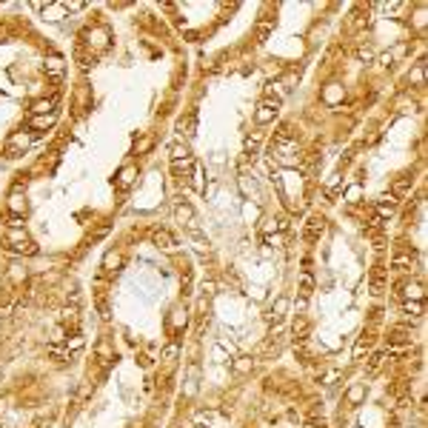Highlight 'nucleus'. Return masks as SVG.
<instances>
[{
	"label": "nucleus",
	"instance_id": "nucleus-1",
	"mask_svg": "<svg viewBox=\"0 0 428 428\" xmlns=\"http://www.w3.org/2000/svg\"><path fill=\"white\" fill-rule=\"evenodd\" d=\"M269 154H271V160H280V163H286V166H294V163L300 160V146L291 137L277 134V137L271 140Z\"/></svg>",
	"mask_w": 428,
	"mask_h": 428
},
{
	"label": "nucleus",
	"instance_id": "nucleus-2",
	"mask_svg": "<svg viewBox=\"0 0 428 428\" xmlns=\"http://www.w3.org/2000/svg\"><path fill=\"white\" fill-rule=\"evenodd\" d=\"M280 114V97H266L260 106H257V112H254V120L266 126V123H274Z\"/></svg>",
	"mask_w": 428,
	"mask_h": 428
},
{
	"label": "nucleus",
	"instance_id": "nucleus-3",
	"mask_svg": "<svg viewBox=\"0 0 428 428\" xmlns=\"http://www.w3.org/2000/svg\"><path fill=\"white\" fill-rule=\"evenodd\" d=\"M325 231V217L323 214H311L306 223V228H303V237H306L308 243H314V240H320V234Z\"/></svg>",
	"mask_w": 428,
	"mask_h": 428
},
{
	"label": "nucleus",
	"instance_id": "nucleus-4",
	"mask_svg": "<svg viewBox=\"0 0 428 428\" xmlns=\"http://www.w3.org/2000/svg\"><path fill=\"white\" fill-rule=\"evenodd\" d=\"M134 180H137V166H134V163H126V166L117 172V177H114V189H117V192H126Z\"/></svg>",
	"mask_w": 428,
	"mask_h": 428
},
{
	"label": "nucleus",
	"instance_id": "nucleus-5",
	"mask_svg": "<svg viewBox=\"0 0 428 428\" xmlns=\"http://www.w3.org/2000/svg\"><path fill=\"white\" fill-rule=\"evenodd\" d=\"M411 186H414V177H411V175H400L397 180H394V186H391V197H394V200L408 197V194H411Z\"/></svg>",
	"mask_w": 428,
	"mask_h": 428
},
{
	"label": "nucleus",
	"instance_id": "nucleus-6",
	"mask_svg": "<svg viewBox=\"0 0 428 428\" xmlns=\"http://www.w3.org/2000/svg\"><path fill=\"white\" fill-rule=\"evenodd\" d=\"M374 211H377V220H388V217H394V211H397V200H394L391 194L388 197H380L377 200V206H374Z\"/></svg>",
	"mask_w": 428,
	"mask_h": 428
},
{
	"label": "nucleus",
	"instance_id": "nucleus-7",
	"mask_svg": "<svg viewBox=\"0 0 428 428\" xmlns=\"http://www.w3.org/2000/svg\"><path fill=\"white\" fill-rule=\"evenodd\" d=\"M411 266H414V251H411V248H397L394 257H391V269L405 271V269H411Z\"/></svg>",
	"mask_w": 428,
	"mask_h": 428
},
{
	"label": "nucleus",
	"instance_id": "nucleus-8",
	"mask_svg": "<svg viewBox=\"0 0 428 428\" xmlns=\"http://www.w3.org/2000/svg\"><path fill=\"white\" fill-rule=\"evenodd\" d=\"M194 163L192 157H186V160H172V175L177 177V180H189L192 177V172H194Z\"/></svg>",
	"mask_w": 428,
	"mask_h": 428
},
{
	"label": "nucleus",
	"instance_id": "nucleus-9",
	"mask_svg": "<svg viewBox=\"0 0 428 428\" xmlns=\"http://www.w3.org/2000/svg\"><path fill=\"white\" fill-rule=\"evenodd\" d=\"M43 71H46V77H49V80L60 83V80H63V71H66V63H63L60 57H49V60H46V66H43Z\"/></svg>",
	"mask_w": 428,
	"mask_h": 428
},
{
	"label": "nucleus",
	"instance_id": "nucleus-10",
	"mask_svg": "<svg viewBox=\"0 0 428 428\" xmlns=\"http://www.w3.org/2000/svg\"><path fill=\"white\" fill-rule=\"evenodd\" d=\"M151 243L157 245V248H163V251H172L177 245V240L172 237V231H166V228H157L154 234H151Z\"/></svg>",
	"mask_w": 428,
	"mask_h": 428
},
{
	"label": "nucleus",
	"instance_id": "nucleus-11",
	"mask_svg": "<svg viewBox=\"0 0 428 428\" xmlns=\"http://www.w3.org/2000/svg\"><path fill=\"white\" fill-rule=\"evenodd\" d=\"M371 349H374V331H366L354 346V360H363V354H368Z\"/></svg>",
	"mask_w": 428,
	"mask_h": 428
},
{
	"label": "nucleus",
	"instance_id": "nucleus-12",
	"mask_svg": "<svg viewBox=\"0 0 428 428\" xmlns=\"http://www.w3.org/2000/svg\"><path fill=\"white\" fill-rule=\"evenodd\" d=\"M54 106H57V97H43V100H35L32 103V117H40V114H52Z\"/></svg>",
	"mask_w": 428,
	"mask_h": 428
},
{
	"label": "nucleus",
	"instance_id": "nucleus-13",
	"mask_svg": "<svg viewBox=\"0 0 428 428\" xmlns=\"http://www.w3.org/2000/svg\"><path fill=\"white\" fill-rule=\"evenodd\" d=\"M383 286H385V266L377 263L374 271H371V294H383Z\"/></svg>",
	"mask_w": 428,
	"mask_h": 428
},
{
	"label": "nucleus",
	"instance_id": "nucleus-14",
	"mask_svg": "<svg viewBox=\"0 0 428 428\" xmlns=\"http://www.w3.org/2000/svg\"><path fill=\"white\" fill-rule=\"evenodd\" d=\"M260 134H251V137L245 140V149H243V154H245V160L248 163H254L257 160V154H260Z\"/></svg>",
	"mask_w": 428,
	"mask_h": 428
},
{
	"label": "nucleus",
	"instance_id": "nucleus-15",
	"mask_svg": "<svg viewBox=\"0 0 428 428\" xmlns=\"http://www.w3.org/2000/svg\"><path fill=\"white\" fill-rule=\"evenodd\" d=\"M26 146H29V134H15V137L9 140L6 151H9V157H18V151H23Z\"/></svg>",
	"mask_w": 428,
	"mask_h": 428
},
{
	"label": "nucleus",
	"instance_id": "nucleus-16",
	"mask_svg": "<svg viewBox=\"0 0 428 428\" xmlns=\"http://www.w3.org/2000/svg\"><path fill=\"white\" fill-rule=\"evenodd\" d=\"M175 217H177V223H183V226L189 228V226L194 223V211H192V206H186V203H180V206L175 209Z\"/></svg>",
	"mask_w": 428,
	"mask_h": 428
},
{
	"label": "nucleus",
	"instance_id": "nucleus-17",
	"mask_svg": "<svg viewBox=\"0 0 428 428\" xmlns=\"http://www.w3.org/2000/svg\"><path fill=\"white\" fill-rule=\"evenodd\" d=\"M54 117H57V112H52V114H40V117H32V129H35V131L52 129V126H54Z\"/></svg>",
	"mask_w": 428,
	"mask_h": 428
},
{
	"label": "nucleus",
	"instance_id": "nucleus-18",
	"mask_svg": "<svg viewBox=\"0 0 428 428\" xmlns=\"http://www.w3.org/2000/svg\"><path fill=\"white\" fill-rule=\"evenodd\" d=\"M300 297L308 300L311 297V291H314V277H311V271H303V277H300Z\"/></svg>",
	"mask_w": 428,
	"mask_h": 428
},
{
	"label": "nucleus",
	"instance_id": "nucleus-19",
	"mask_svg": "<svg viewBox=\"0 0 428 428\" xmlns=\"http://www.w3.org/2000/svg\"><path fill=\"white\" fill-rule=\"evenodd\" d=\"M9 211L12 214H23L26 211V197H20V192H12V197H9Z\"/></svg>",
	"mask_w": 428,
	"mask_h": 428
},
{
	"label": "nucleus",
	"instance_id": "nucleus-20",
	"mask_svg": "<svg viewBox=\"0 0 428 428\" xmlns=\"http://www.w3.org/2000/svg\"><path fill=\"white\" fill-rule=\"evenodd\" d=\"M385 360H388V354H385V351H377V354H371V360H368V368H366V374H368V377L377 374V371H380V366H383Z\"/></svg>",
	"mask_w": 428,
	"mask_h": 428
},
{
	"label": "nucleus",
	"instance_id": "nucleus-21",
	"mask_svg": "<svg viewBox=\"0 0 428 428\" xmlns=\"http://www.w3.org/2000/svg\"><path fill=\"white\" fill-rule=\"evenodd\" d=\"M400 289L408 300H422V283H402Z\"/></svg>",
	"mask_w": 428,
	"mask_h": 428
},
{
	"label": "nucleus",
	"instance_id": "nucleus-22",
	"mask_svg": "<svg viewBox=\"0 0 428 428\" xmlns=\"http://www.w3.org/2000/svg\"><path fill=\"white\" fill-rule=\"evenodd\" d=\"M363 397H366V383H354V385L349 388V394H346V400H349L351 405H357Z\"/></svg>",
	"mask_w": 428,
	"mask_h": 428
},
{
	"label": "nucleus",
	"instance_id": "nucleus-23",
	"mask_svg": "<svg viewBox=\"0 0 428 428\" xmlns=\"http://www.w3.org/2000/svg\"><path fill=\"white\" fill-rule=\"evenodd\" d=\"M6 240H9V245H20V243H29V237L23 228H9V234H6Z\"/></svg>",
	"mask_w": 428,
	"mask_h": 428
},
{
	"label": "nucleus",
	"instance_id": "nucleus-24",
	"mask_svg": "<svg viewBox=\"0 0 428 428\" xmlns=\"http://www.w3.org/2000/svg\"><path fill=\"white\" fill-rule=\"evenodd\" d=\"M177 354H180V349H177L175 343H168L166 349H163V354H160V360H163L166 366H172V363H175V360H177Z\"/></svg>",
	"mask_w": 428,
	"mask_h": 428
},
{
	"label": "nucleus",
	"instance_id": "nucleus-25",
	"mask_svg": "<svg viewBox=\"0 0 428 428\" xmlns=\"http://www.w3.org/2000/svg\"><path fill=\"white\" fill-rule=\"evenodd\" d=\"M354 57H357L360 63H371V60H374V49H371V46H357Z\"/></svg>",
	"mask_w": 428,
	"mask_h": 428
},
{
	"label": "nucleus",
	"instance_id": "nucleus-26",
	"mask_svg": "<svg viewBox=\"0 0 428 428\" xmlns=\"http://www.w3.org/2000/svg\"><path fill=\"white\" fill-rule=\"evenodd\" d=\"M95 300H97V308H100V314L109 317V297H106V291H103V289H97V291H95Z\"/></svg>",
	"mask_w": 428,
	"mask_h": 428
},
{
	"label": "nucleus",
	"instance_id": "nucleus-27",
	"mask_svg": "<svg viewBox=\"0 0 428 428\" xmlns=\"http://www.w3.org/2000/svg\"><path fill=\"white\" fill-rule=\"evenodd\" d=\"M402 314H411V317H419L422 314V300H414V303H405V306H402Z\"/></svg>",
	"mask_w": 428,
	"mask_h": 428
},
{
	"label": "nucleus",
	"instance_id": "nucleus-28",
	"mask_svg": "<svg viewBox=\"0 0 428 428\" xmlns=\"http://www.w3.org/2000/svg\"><path fill=\"white\" fill-rule=\"evenodd\" d=\"M186 157H192V154H189V149H186L183 143H180V140L172 143V160H186Z\"/></svg>",
	"mask_w": 428,
	"mask_h": 428
},
{
	"label": "nucleus",
	"instance_id": "nucleus-29",
	"mask_svg": "<svg viewBox=\"0 0 428 428\" xmlns=\"http://www.w3.org/2000/svg\"><path fill=\"white\" fill-rule=\"evenodd\" d=\"M151 146H154V140H151L149 134H146V137H140L137 143H134V154H146V151H149Z\"/></svg>",
	"mask_w": 428,
	"mask_h": 428
},
{
	"label": "nucleus",
	"instance_id": "nucleus-30",
	"mask_svg": "<svg viewBox=\"0 0 428 428\" xmlns=\"http://www.w3.org/2000/svg\"><path fill=\"white\" fill-rule=\"evenodd\" d=\"M9 280H12V283H23V280H26V269H20V266H9Z\"/></svg>",
	"mask_w": 428,
	"mask_h": 428
},
{
	"label": "nucleus",
	"instance_id": "nucleus-31",
	"mask_svg": "<svg viewBox=\"0 0 428 428\" xmlns=\"http://www.w3.org/2000/svg\"><path fill=\"white\" fill-rule=\"evenodd\" d=\"M286 308H289V300L280 297V300H277V306L271 308V317H274V320H283V311H286Z\"/></svg>",
	"mask_w": 428,
	"mask_h": 428
},
{
	"label": "nucleus",
	"instance_id": "nucleus-32",
	"mask_svg": "<svg viewBox=\"0 0 428 428\" xmlns=\"http://www.w3.org/2000/svg\"><path fill=\"white\" fill-rule=\"evenodd\" d=\"M74 320H77V306H66V308H63V311H60V323H74Z\"/></svg>",
	"mask_w": 428,
	"mask_h": 428
},
{
	"label": "nucleus",
	"instance_id": "nucleus-33",
	"mask_svg": "<svg viewBox=\"0 0 428 428\" xmlns=\"http://www.w3.org/2000/svg\"><path fill=\"white\" fill-rule=\"evenodd\" d=\"M234 371H237V374H245V371H251V357H237Z\"/></svg>",
	"mask_w": 428,
	"mask_h": 428
},
{
	"label": "nucleus",
	"instance_id": "nucleus-34",
	"mask_svg": "<svg viewBox=\"0 0 428 428\" xmlns=\"http://www.w3.org/2000/svg\"><path fill=\"white\" fill-rule=\"evenodd\" d=\"M180 131H186V137H192L194 134V112L186 117V120H180Z\"/></svg>",
	"mask_w": 428,
	"mask_h": 428
},
{
	"label": "nucleus",
	"instance_id": "nucleus-35",
	"mask_svg": "<svg viewBox=\"0 0 428 428\" xmlns=\"http://www.w3.org/2000/svg\"><path fill=\"white\" fill-rule=\"evenodd\" d=\"M117 263H120V254H117V251H109V254H106V260H103V266H106L109 271H114V266H117Z\"/></svg>",
	"mask_w": 428,
	"mask_h": 428
},
{
	"label": "nucleus",
	"instance_id": "nucleus-36",
	"mask_svg": "<svg viewBox=\"0 0 428 428\" xmlns=\"http://www.w3.org/2000/svg\"><path fill=\"white\" fill-rule=\"evenodd\" d=\"M189 180H192V186L197 189V192H203V172H200L197 166H194V172H192V177H189Z\"/></svg>",
	"mask_w": 428,
	"mask_h": 428
},
{
	"label": "nucleus",
	"instance_id": "nucleus-37",
	"mask_svg": "<svg viewBox=\"0 0 428 428\" xmlns=\"http://www.w3.org/2000/svg\"><path fill=\"white\" fill-rule=\"evenodd\" d=\"M271 32V23H263L260 29H257V43H266V37H269Z\"/></svg>",
	"mask_w": 428,
	"mask_h": 428
},
{
	"label": "nucleus",
	"instance_id": "nucleus-38",
	"mask_svg": "<svg viewBox=\"0 0 428 428\" xmlns=\"http://www.w3.org/2000/svg\"><path fill=\"white\" fill-rule=\"evenodd\" d=\"M340 92H343L340 86H331V89H328V92H325V100H328V103H334V100L340 97Z\"/></svg>",
	"mask_w": 428,
	"mask_h": 428
},
{
	"label": "nucleus",
	"instance_id": "nucleus-39",
	"mask_svg": "<svg viewBox=\"0 0 428 428\" xmlns=\"http://www.w3.org/2000/svg\"><path fill=\"white\" fill-rule=\"evenodd\" d=\"M360 197V186H354V189H349V203H357Z\"/></svg>",
	"mask_w": 428,
	"mask_h": 428
},
{
	"label": "nucleus",
	"instance_id": "nucleus-40",
	"mask_svg": "<svg viewBox=\"0 0 428 428\" xmlns=\"http://www.w3.org/2000/svg\"><path fill=\"white\" fill-rule=\"evenodd\" d=\"M266 243H269V245H280V243H283V237H280V234H274V237H266Z\"/></svg>",
	"mask_w": 428,
	"mask_h": 428
},
{
	"label": "nucleus",
	"instance_id": "nucleus-41",
	"mask_svg": "<svg viewBox=\"0 0 428 428\" xmlns=\"http://www.w3.org/2000/svg\"><path fill=\"white\" fill-rule=\"evenodd\" d=\"M203 291H206V294H214V283H211V280L209 283H203Z\"/></svg>",
	"mask_w": 428,
	"mask_h": 428
}]
</instances>
